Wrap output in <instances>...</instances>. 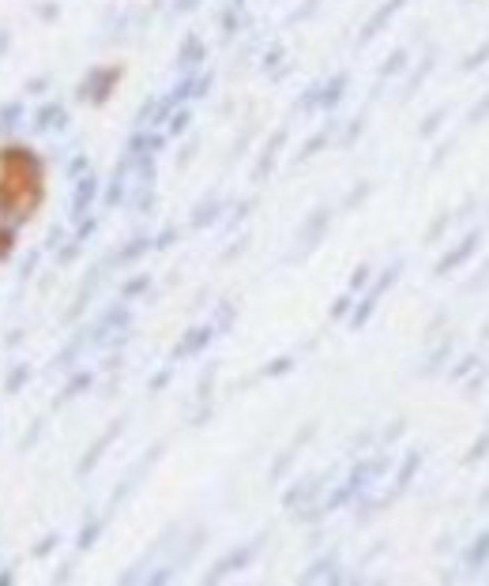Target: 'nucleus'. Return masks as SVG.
Wrapping results in <instances>:
<instances>
[{
  "mask_svg": "<svg viewBox=\"0 0 489 586\" xmlns=\"http://www.w3.org/2000/svg\"><path fill=\"white\" fill-rule=\"evenodd\" d=\"M38 256H42V252H31V256L23 259V267H19V278H31V275H34V267H38Z\"/></svg>",
  "mask_w": 489,
  "mask_h": 586,
  "instance_id": "9d476101",
  "label": "nucleus"
},
{
  "mask_svg": "<svg viewBox=\"0 0 489 586\" xmlns=\"http://www.w3.org/2000/svg\"><path fill=\"white\" fill-rule=\"evenodd\" d=\"M87 154H76V158H72V162H68V170H64V173H68L72 177V181H79V177H87Z\"/></svg>",
  "mask_w": 489,
  "mask_h": 586,
  "instance_id": "6e6552de",
  "label": "nucleus"
},
{
  "mask_svg": "<svg viewBox=\"0 0 489 586\" xmlns=\"http://www.w3.org/2000/svg\"><path fill=\"white\" fill-rule=\"evenodd\" d=\"M8 42H12V34H8V31H0V57H4V49H8Z\"/></svg>",
  "mask_w": 489,
  "mask_h": 586,
  "instance_id": "2eb2a0df",
  "label": "nucleus"
},
{
  "mask_svg": "<svg viewBox=\"0 0 489 586\" xmlns=\"http://www.w3.org/2000/svg\"><path fill=\"white\" fill-rule=\"evenodd\" d=\"M38 432H42V421H34L31 429H26V440H23V448H34V443H38Z\"/></svg>",
  "mask_w": 489,
  "mask_h": 586,
  "instance_id": "ddd939ff",
  "label": "nucleus"
},
{
  "mask_svg": "<svg viewBox=\"0 0 489 586\" xmlns=\"http://www.w3.org/2000/svg\"><path fill=\"white\" fill-rule=\"evenodd\" d=\"M95 537H98V526H95V523H90V530H87V534H83V537H79V548H87L90 542H95Z\"/></svg>",
  "mask_w": 489,
  "mask_h": 586,
  "instance_id": "4468645a",
  "label": "nucleus"
},
{
  "mask_svg": "<svg viewBox=\"0 0 489 586\" xmlns=\"http://www.w3.org/2000/svg\"><path fill=\"white\" fill-rule=\"evenodd\" d=\"M95 192H98V181L95 177H79V184H76V195H72V203H68V218L72 222H79L83 215L90 211V203H95Z\"/></svg>",
  "mask_w": 489,
  "mask_h": 586,
  "instance_id": "f257e3e1",
  "label": "nucleus"
},
{
  "mask_svg": "<svg viewBox=\"0 0 489 586\" xmlns=\"http://www.w3.org/2000/svg\"><path fill=\"white\" fill-rule=\"evenodd\" d=\"M23 117H26L23 101H8V106H0V139H12L15 132H19Z\"/></svg>",
  "mask_w": 489,
  "mask_h": 586,
  "instance_id": "20e7f679",
  "label": "nucleus"
},
{
  "mask_svg": "<svg viewBox=\"0 0 489 586\" xmlns=\"http://www.w3.org/2000/svg\"><path fill=\"white\" fill-rule=\"evenodd\" d=\"M42 90H49V76H38L26 83V95H42Z\"/></svg>",
  "mask_w": 489,
  "mask_h": 586,
  "instance_id": "9b49d317",
  "label": "nucleus"
},
{
  "mask_svg": "<svg viewBox=\"0 0 489 586\" xmlns=\"http://www.w3.org/2000/svg\"><path fill=\"white\" fill-rule=\"evenodd\" d=\"M53 545H57V534H49L45 542H38V545H34V556H45V553H53Z\"/></svg>",
  "mask_w": 489,
  "mask_h": 586,
  "instance_id": "f8f14e48",
  "label": "nucleus"
},
{
  "mask_svg": "<svg viewBox=\"0 0 489 586\" xmlns=\"http://www.w3.org/2000/svg\"><path fill=\"white\" fill-rule=\"evenodd\" d=\"M68 124V113H64L61 101H45V106H38V113H34V132H61V128Z\"/></svg>",
  "mask_w": 489,
  "mask_h": 586,
  "instance_id": "f03ea898",
  "label": "nucleus"
},
{
  "mask_svg": "<svg viewBox=\"0 0 489 586\" xmlns=\"http://www.w3.org/2000/svg\"><path fill=\"white\" fill-rule=\"evenodd\" d=\"M113 79H117V68H109V72H90V76H87V83L79 87V98H90V101H98V98H102L109 87H113Z\"/></svg>",
  "mask_w": 489,
  "mask_h": 586,
  "instance_id": "7ed1b4c3",
  "label": "nucleus"
},
{
  "mask_svg": "<svg viewBox=\"0 0 489 586\" xmlns=\"http://www.w3.org/2000/svg\"><path fill=\"white\" fill-rule=\"evenodd\" d=\"M26 376H31V368H26V365H15L12 372H8V380H4V391H8V395H15V391L26 384Z\"/></svg>",
  "mask_w": 489,
  "mask_h": 586,
  "instance_id": "423d86ee",
  "label": "nucleus"
},
{
  "mask_svg": "<svg viewBox=\"0 0 489 586\" xmlns=\"http://www.w3.org/2000/svg\"><path fill=\"white\" fill-rule=\"evenodd\" d=\"M76 256H79V241H76V237H72V241H64V245H61V256H57V259H61V263H72Z\"/></svg>",
  "mask_w": 489,
  "mask_h": 586,
  "instance_id": "1a4fd4ad",
  "label": "nucleus"
},
{
  "mask_svg": "<svg viewBox=\"0 0 489 586\" xmlns=\"http://www.w3.org/2000/svg\"><path fill=\"white\" fill-rule=\"evenodd\" d=\"M61 245H64V226H53L49 234H45V241H42V252H57Z\"/></svg>",
  "mask_w": 489,
  "mask_h": 586,
  "instance_id": "0eeeda50",
  "label": "nucleus"
},
{
  "mask_svg": "<svg viewBox=\"0 0 489 586\" xmlns=\"http://www.w3.org/2000/svg\"><path fill=\"white\" fill-rule=\"evenodd\" d=\"M87 387H90V372H76V376H72V380H68V387H64V391H61L57 406H61V402H68V398H72V395H79V391H87Z\"/></svg>",
  "mask_w": 489,
  "mask_h": 586,
  "instance_id": "39448f33",
  "label": "nucleus"
}]
</instances>
